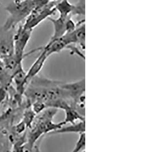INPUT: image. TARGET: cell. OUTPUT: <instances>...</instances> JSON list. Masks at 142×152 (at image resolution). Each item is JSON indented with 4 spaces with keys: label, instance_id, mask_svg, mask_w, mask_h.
<instances>
[{
    "label": "cell",
    "instance_id": "cell-13",
    "mask_svg": "<svg viewBox=\"0 0 142 152\" xmlns=\"http://www.w3.org/2000/svg\"><path fill=\"white\" fill-rule=\"evenodd\" d=\"M36 113L34 112L31 108H27L26 110L23 114V121L26 125L27 128H30L32 123L34 121V118L36 116Z\"/></svg>",
    "mask_w": 142,
    "mask_h": 152
},
{
    "label": "cell",
    "instance_id": "cell-3",
    "mask_svg": "<svg viewBox=\"0 0 142 152\" xmlns=\"http://www.w3.org/2000/svg\"><path fill=\"white\" fill-rule=\"evenodd\" d=\"M58 1H46L34 9L26 19L23 26L33 30L42 22L51 17L56 12L55 7Z\"/></svg>",
    "mask_w": 142,
    "mask_h": 152
},
{
    "label": "cell",
    "instance_id": "cell-18",
    "mask_svg": "<svg viewBox=\"0 0 142 152\" xmlns=\"http://www.w3.org/2000/svg\"><path fill=\"white\" fill-rule=\"evenodd\" d=\"M8 88L0 86V105L4 101L7 95Z\"/></svg>",
    "mask_w": 142,
    "mask_h": 152
},
{
    "label": "cell",
    "instance_id": "cell-17",
    "mask_svg": "<svg viewBox=\"0 0 142 152\" xmlns=\"http://www.w3.org/2000/svg\"><path fill=\"white\" fill-rule=\"evenodd\" d=\"M31 106L32 110L36 113V115L41 113V112H42L47 108L45 103L41 100H38L35 102L31 104Z\"/></svg>",
    "mask_w": 142,
    "mask_h": 152
},
{
    "label": "cell",
    "instance_id": "cell-6",
    "mask_svg": "<svg viewBox=\"0 0 142 152\" xmlns=\"http://www.w3.org/2000/svg\"><path fill=\"white\" fill-rule=\"evenodd\" d=\"M17 28H9L3 25L0 28V58L14 54V37Z\"/></svg>",
    "mask_w": 142,
    "mask_h": 152
},
{
    "label": "cell",
    "instance_id": "cell-2",
    "mask_svg": "<svg viewBox=\"0 0 142 152\" xmlns=\"http://www.w3.org/2000/svg\"><path fill=\"white\" fill-rule=\"evenodd\" d=\"M47 0H14L5 7L8 17L4 25L16 28L28 17L35 7Z\"/></svg>",
    "mask_w": 142,
    "mask_h": 152
},
{
    "label": "cell",
    "instance_id": "cell-19",
    "mask_svg": "<svg viewBox=\"0 0 142 152\" xmlns=\"http://www.w3.org/2000/svg\"><path fill=\"white\" fill-rule=\"evenodd\" d=\"M4 71V64L2 59L0 58V76Z\"/></svg>",
    "mask_w": 142,
    "mask_h": 152
},
{
    "label": "cell",
    "instance_id": "cell-21",
    "mask_svg": "<svg viewBox=\"0 0 142 152\" xmlns=\"http://www.w3.org/2000/svg\"><path fill=\"white\" fill-rule=\"evenodd\" d=\"M0 5H1V2H0Z\"/></svg>",
    "mask_w": 142,
    "mask_h": 152
},
{
    "label": "cell",
    "instance_id": "cell-7",
    "mask_svg": "<svg viewBox=\"0 0 142 152\" xmlns=\"http://www.w3.org/2000/svg\"><path fill=\"white\" fill-rule=\"evenodd\" d=\"M60 87L67 94L71 102L76 99L85 92V78L72 83L61 84Z\"/></svg>",
    "mask_w": 142,
    "mask_h": 152
},
{
    "label": "cell",
    "instance_id": "cell-10",
    "mask_svg": "<svg viewBox=\"0 0 142 152\" xmlns=\"http://www.w3.org/2000/svg\"><path fill=\"white\" fill-rule=\"evenodd\" d=\"M67 45V42L66 41L64 37L62 36L59 38L52 40L50 39L47 44L44 47H42V48L45 51L46 55L49 57L53 54L61 52L62 50L66 49Z\"/></svg>",
    "mask_w": 142,
    "mask_h": 152
},
{
    "label": "cell",
    "instance_id": "cell-12",
    "mask_svg": "<svg viewBox=\"0 0 142 152\" xmlns=\"http://www.w3.org/2000/svg\"><path fill=\"white\" fill-rule=\"evenodd\" d=\"M64 111H65V119L63 122L64 125L67 123L73 124L77 121L80 120H85V118L81 116L77 112L75 111L74 108L71 107L70 106L66 108Z\"/></svg>",
    "mask_w": 142,
    "mask_h": 152
},
{
    "label": "cell",
    "instance_id": "cell-8",
    "mask_svg": "<svg viewBox=\"0 0 142 152\" xmlns=\"http://www.w3.org/2000/svg\"><path fill=\"white\" fill-rule=\"evenodd\" d=\"M68 36L72 43L77 45L84 51L85 46V20H81L76 23V27L72 31L68 32Z\"/></svg>",
    "mask_w": 142,
    "mask_h": 152
},
{
    "label": "cell",
    "instance_id": "cell-20",
    "mask_svg": "<svg viewBox=\"0 0 142 152\" xmlns=\"http://www.w3.org/2000/svg\"><path fill=\"white\" fill-rule=\"evenodd\" d=\"M48 1H58V0H48Z\"/></svg>",
    "mask_w": 142,
    "mask_h": 152
},
{
    "label": "cell",
    "instance_id": "cell-9",
    "mask_svg": "<svg viewBox=\"0 0 142 152\" xmlns=\"http://www.w3.org/2000/svg\"><path fill=\"white\" fill-rule=\"evenodd\" d=\"M41 50L42 51L40 56H39L37 59L35 60L34 63L32 64L30 69H28V72H26V81L27 84L35 76L38 75L41 69H42L46 61L47 60L48 57L46 52L44 50H43L41 48ZM27 87V86H26Z\"/></svg>",
    "mask_w": 142,
    "mask_h": 152
},
{
    "label": "cell",
    "instance_id": "cell-4",
    "mask_svg": "<svg viewBox=\"0 0 142 152\" xmlns=\"http://www.w3.org/2000/svg\"><path fill=\"white\" fill-rule=\"evenodd\" d=\"M32 31V30L25 28L21 24L16 29L14 37V54L21 61L26 56L25 51L31 38Z\"/></svg>",
    "mask_w": 142,
    "mask_h": 152
},
{
    "label": "cell",
    "instance_id": "cell-14",
    "mask_svg": "<svg viewBox=\"0 0 142 152\" xmlns=\"http://www.w3.org/2000/svg\"><path fill=\"white\" fill-rule=\"evenodd\" d=\"M85 149V133L82 132L79 134V137L74 146L72 152H82Z\"/></svg>",
    "mask_w": 142,
    "mask_h": 152
},
{
    "label": "cell",
    "instance_id": "cell-16",
    "mask_svg": "<svg viewBox=\"0 0 142 152\" xmlns=\"http://www.w3.org/2000/svg\"><path fill=\"white\" fill-rule=\"evenodd\" d=\"M66 49L69 50L71 54L72 55H77L82 58L84 60L85 59V56L84 54V51L81 50L80 48L76 44L72 43L67 46Z\"/></svg>",
    "mask_w": 142,
    "mask_h": 152
},
{
    "label": "cell",
    "instance_id": "cell-11",
    "mask_svg": "<svg viewBox=\"0 0 142 152\" xmlns=\"http://www.w3.org/2000/svg\"><path fill=\"white\" fill-rule=\"evenodd\" d=\"M85 120H81L79 122H76L70 125L67 126H61L60 128L55 130V131L52 132L50 134H55L58 133L64 134V133H75L80 134L82 132H85Z\"/></svg>",
    "mask_w": 142,
    "mask_h": 152
},
{
    "label": "cell",
    "instance_id": "cell-5",
    "mask_svg": "<svg viewBox=\"0 0 142 152\" xmlns=\"http://www.w3.org/2000/svg\"><path fill=\"white\" fill-rule=\"evenodd\" d=\"M72 16L60 15L57 18L49 17L54 28V33L51 40L60 38L67 33L72 31L76 27V23L72 20Z\"/></svg>",
    "mask_w": 142,
    "mask_h": 152
},
{
    "label": "cell",
    "instance_id": "cell-15",
    "mask_svg": "<svg viewBox=\"0 0 142 152\" xmlns=\"http://www.w3.org/2000/svg\"><path fill=\"white\" fill-rule=\"evenodd\" d=\"M74 10L73 16H85V0H79L74 4Z\"/></svg>",
    "mask_w": 142,
    "mask_h": 152
},
{
    "label": "cell",
    "instance_id": "cell-1",
    "mask_svg": "<svg viewBox=\"0 0 142 152\" xmlns=\"http://www.w3.org/2000/svg\"><path fill=\"white\" fill-rule=\"evenodd\" d=\"M57 111L56 108L48 107L36 115L30 127L26 144L27 148H33L34 144L43 134L50 133L64 125L63 121L56 124L53 123L52 120Z\"/></svg>",
    "mask_w": 142,
    "mask_h": 152
}]
</instances>
